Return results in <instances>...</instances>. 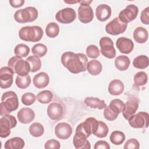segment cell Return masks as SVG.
<instances>
[{
    "mask_svg": "<svg viewBox=\"0 0 149 149\" xmlns=\"http://www.w3.org/2000/svg\"><path fill=\"white\" fill-rule=\"evenodd\" d=\"M61 61L63 66L72 73H79L87 69L88 59L84 54L65 52L62 55Z\"/></svg>",
    "mask_w": 149,
    "mask_h": 149,
    "instance_id": "6da1fadb",
    "label": "cell"
},
{
    "mask_svg": "<svg viewBox=\"0 0 149 149\" xmlns=\"http://www.w3.org/2000/svg\"><path fill=\"white\" fill-rule=\"evenodd\" d=\"M19 100L17 94L13 91L4 93L1 97L0 104V115L1 116L9 114L19 107Z\"/></svg>",
    "mask_w": 149,
    "mask_h": 149,
    "instance_id": "7a4b0ae2",
    "label": "cell"
},
{
    "mask_svg": "<svg viewBox=\"0 0 149 149\" xmlns=\"http://www.w3.org/2000/svg\"><path fill=\"white\" fill-rule=\"evenodd\" d=\"M43 34L42 29L38 26L23 27L19 31V37L21 40L30 42L39 41Z\"/></svg>",
    "mask_w": 149,
    "mask_h": 149,
    "instance_id": "3957f363",
    "label": "cell"
},
{
    "mask_svg": "<svg viewBox=\"0 0 149 149\" xmlns=\"http://www.w3.org/2000/svg\"><path fill=\"white\" fill-rule=\"evenodd\" d=\"M38 17V11L36 8L28 6L19 9L14 14L15 20L19 23H26L36 20Z\"/></svg>",
    "mask_w": 149,
    "mask_h": 149,
    "instance_id": "277c9868",
    "label": "cell"
},
{
    "mask_svg": "<svg viewBox=\"0 0 149 149\" xmlns=\"http://www.w3.org/2000/svg\"><path fill=\"white\" fill-rule=\"evenodd\" d=\"M8 65L13 70L15 73L21 76H27L30 72V67L29 63L17 56L10 58L8 61Z\"/></svg>",
    "mask_w": 149,
    "mask_h": 149,
    "instance_id": "5b68a950",
    "label": "cell"
},
{
    "mask_svg": "<svg viewBox=\"0 0 149 149\" xmlns=\"http://www.w3.org/2000/svg\"><path fill=\"white\" fill-rule=\"evenodd\" d=\"M17 125L15 116L9 114L2 116L0 119V137L6 138L10 134V129Z\"/></svg>",
    "mask_w": 149,
    "mask_h": 149,
    "instance_id": "8992f818",
    "label": "cell"
},
{
    "mask_svg": "<svg viewBox=\"0 0 149 149\" xmlns=\"http://www.w3.org/2000/svg\"><path fill=\"white\" fill-rule=\"evenodd\" d=\"M98 126V121L94 118H87L84 122L80 123L76 129V132H80L84 134L87 138L95 133Z\"/></svg>",
    "mask_w": 149,
    "mask_h": 149,
    "instance_id": "52a82bcc",
    "label": "cell"
},
{
    "mask_svg": "<svg viewBox=\"0 0 149 149\" xmlns=\"http://www.w3.org/2000/svg\"><path fill=\"white\" fill-rule=\"evenodd\" d=\"M129 124L133 128H147L149 122V115L146 112H139L134 114L128 119Z\"/></svg>",
    "mask_w": 149,
    "mask_h": 149,
    "instance_id": "ba28073f",
    "label": "cell"
},
{
    "mask_svg": "<svg viewBox=\"0 0 149 149\" xmlns=\"http://www.w3.org/2000/svg\"><path fill=\"white\" fill-rule=\"evenodd\" d=\"M101 52L103 56L112 59L116 56V50L113 47L112 40L108 37H103L100 40Z\"/></svg>",
    "mask_w": 149,
    "mask_h": 149,
    "instance_id": "9c48e42d",
    "label": "cell"
},
{
    "mask_svg": "<svg viewBox=\"0 0 149 149\" xmlns=\"http://www.w3.org/2000/svg\"><path fill=\"white\" fill-rule=\"evenodd\" d=\"M127 26V24L122 22L118 17L114 18L105 26V31L111 35L116 36L124 33Z\"/></svg>",
    "mask_w": 149,
    "mask_h": 149,
    "instance_id": "30bf717a",
    "label": "cell"
},
{
    "mask_svg": "<svg viewBox=\"0 0 149 149\" xmlns=\"http://www.w3.org/2000/svg\"><path fill=\"white\" fill-rule=\"evenodd\" d=\"M76 17L75 10L71 8H65L58 11L55 15L56 20L61 23L69 24Z\"/></svg>",
    "mask_w": 149,
    "mask_h": 149,
    "instance_id": "8fae6325",
    "label": "cell"
},
{
    "mask_svg": "<svg viewBox=\"0 0 149 149\" xmlns=\"http://www.w3.org/2000/svg\"><path fill=\"white\" fill-rule=\"evenodd\" d=\"M139 9L137 6L135 5L130 4L119 12L118 18L122 22L127 24V23L133 21L136 18Z\"/></svg>",
    "mask_w": 149,
    "mask_h": 149,
    "instance_id": "7c38bea8",
    "label": "cell"
},
{
    "mask_svg": "<svg viewBox=\"0 0 149 149\" xmlns=\"http://www.w3.org/2000/svg\"><path fill=\"white\" fill-rule=\"evenodd\" d=\"M15 72L9 66L2 67L0 69V87L5 89L10 87L13 83Z\"/></svg>",
    "mask_w": 149,
    "mask_h": 149,
    "instance_id": "4fadbf2b",
    "label": "cell"
},
{
    "mask_svg": "<svg viewBox=\"0 0 149 149\" xmlns=\"http://www.w3.org/2000/svg\"><path fill=\"white\" fill-rule=\"evenodd\" d=\"M139 100L134 97L130 96L126 104H125L124 109L122 111V115L125 119L128 120L132 115H133L139 107Z\"/></svg>",
    "mask_w": 149,
    "mask_h": 149,
    "instance_id": "5bb4252c",
    "label": "cell"
},
{
    "mask_svg": "<svg viewBox=\"0 0 149 149\" xmlns=\"http://www.w3.org/2000/svg\"><path fill=\"white\" fill-rule=\"evenodd\" d=\"M64 113L63 107L59 102H53L47 108V115L53 120H58L62 118Z\"/></svg>",
    "mask_w": 149,
    "mask_h": 149,
    "instance_id": "9a60e30c",
    "label": "cell"
},
{
    "mask_svg": "<svg viewBox=\"0 0 149 149\" xmlns=\"http://www.w3.org/2000/svg\"><path fill=\"white\" fill-rule=\"evenodd\" d=\"M72 127L70 124L66 122H60L55 127L56 136L62 140L68 139L72 133Z\"/></svg>",
    "mask_w": 149,
    "mask_h": 149,
    "instance_id": "2e32d148",
    "label": "cell"
},
{
    "mask_svg": "<svg viewBox=\"0 0 149 149\" xmlns=\"http://www.w3.org/2000/svg\"><path fill=\"white\" fill-rule=\"evenodd\" d=\"M78 17L83 23H88L94 17L92 8L88 5H80L78 9Z\"/></svg>",
    "mask_w": 149,
    "mask_h": 149,
    "instance_id": "e0dca14e",
    "label": "cell"
},
{
    "mask_svg": "<svg viewBox=\"0 0 149 149\" xmlns=\"http://www.w3.org/2000/svg\"><path fill=\"white\" fill-rule=\"evenodd\" d=\"M116 45L120 52L125 54L130 53L134 48V44L132 40L124 37H120L116 40Z\"/></svg>",
    "mask_w": 149,
    "mask_h": 149,
    "instance_id": "ac0fdd59",
    "label": "cell"
},
{
    "mask_svg": "<svg viewBox=\"0 0 149 149\" xmlns=\"http://www.w3.org/2000/svg\"><path fill=\"white\" fill-rule=\"evenodd\" d=\"M87 137L80 132H76L73 138V144L77 149H90L91 145Z\"/></svg>",
    "mask_w": 149,
    "mask_h": 149,
    "instance_id": "d6986e66",
    "label": "cell"
},
{
    "mask_svg": "<svg viewBox=\"0 0 149 149\" xmlns=\"http://www.w3.org/2000/svg\"><path fill=\"white\" fill-rule=\"evenodd\" d=\"M17 117L18 120L24 124L29 123L32 122L35 118L34 111L30 108H23L17 112Z\"/></svg>",
    "mask_w": 149,
    "mask_h": 149,
    "instance_id": "ffe728a7",
    "label": "cell"
},
{
    "mask_svg": "<svg viewBox=\"0 0 149 149\" xmlns=\"http://www.w3.org/2000/svg\"><path fill=\"white\" fill-rule=\"evenodd\" d=\"M95 15L99 21L105 22L111 17V8L106 4H101L96 8Z\"/></svg>",
    "mask_w": 149,
    "mask_h": 149,
    "instance_id": "44dd1931",
    "label": "cell"
},
{
    "mask_svg": "<svg viewBox=\"0 0 149 149\" xmlns=\"http://www.w3.org/2000/svg\"><path fill=\"white\" fill-rule=\"evenodd\" d=\"M33 81L36 88L39 89L43 88L48 85L49 82V77L47 73L41 72L34 76Z\"/></svg>",
    "mask_w": 149,
    "mask_h": 149,
    "instance_id": "7402d4cb",
    "label": "cell"
},
{
    "mask_svg": "<svg viewBox=\"0 0 149 149\" xmlns=\"http://www.w3.org/2000/svg\"><path fill=\"white\" fill-rule=\"evenodd\" d=\"M124 84L118 79L112 80L108 86V92L112 95H119L123 93L124 91Z\"/></svg>",
    "mask_w": 149,
    "mask_h": 149,
    "instance_id": "603a6c76",
    "label": "cell"
},
{
    "mask_svg": "<svg viewBox=\"0 0 149 149\" xmlns=\"http://www.w3.org/2000/svg\"><path fill=\"white\" fill-rule=\"evenodd\" d=\"M84 104L91 108L102 109L107 107V104L104 100H100L97 97H88L84 101Z\"/></svg>",
    "mask_w": 149,
    "mask_h": 149,
    "instance_id": "cb8c5ba5",
    "label": "cell"
},
{
    "mask_svg": "<svg viewBox=\"0 0 149 149\" xmlns=\"http://www.w3.org/2000/svg\"><path fill=\"white\" fill-rule=\"evenodd\" d=\"M24 141L21 137H15L8 140L4 145L6 149H22L24 147Z\"/></svg>",
    "mask_w": 149,
    "mask_h": 149,
    "instance_id": "d4e9b609",
    "label": "cell"
},
{
    "mask_svg": "<svg viewBox=\"0 0 149 149\" xmlns=\"http://www.w3.org/2000/svg\"><path fill=\"white\" fill-rule=\"evenodd\" d=\"M148 31L143 27H137L133 32V38L135 41L139 44H143L148 40Z\"/></svg>",
    "mask_w": 149,
    "mask_h": 149,
    "instance_id": "484cf974",
    "label": "cell"
},
{
    "mask_svg": "<svg viewBox=\"0 0 149 149\" xmlns=\"http://www.w3.org/2000/svg\"><path fill=\"white\" fill-rule=\"evenodd\" d=\"M86 69L90 74L93 76H97L101 72L102 66L100 61L96 59H93L87 63Z\"/></svg>",
    "mask_w": 149,
    "mask_h": 149,
    "instance_id": "4316f807",
    "label": "cell"
},
{
    "mask_svg": "<svg viewBox=\"0 0 149 149\" xmlns=\"http://www.w3.org/2000/svg\"><path fill=\"white\" fill-rule=\"evenodd\" d=\"M130 59L126 55H119L115 59V66L118 70L125 71L127 70L130 65Z\"/></svg>",
    "mask_w": 149,
    "mask_h": 149,
    "instance_id": "83f0119b",
    "label": "cell"
},
{
    "mask_svg": "<svg viewBox=\"0 0 149 149\" xmlns=\"http://www.w3.org/2000/svg\"><path fill=\"white\" fill-rule=\"evenodd\" d=\"M149 59L146 55H139L136 57L133 61V65L137 69H144L148 67Z\"/></svg>",
    "mask_w": 149,
    "mask_h": 149,
    "instance_id": "f1b7e54d",
    "label": "cell"
},
{
    "mask_svg": "<svg viewBox=\"0 0 149 149\" xmlns=\"http://www.w3.org/2000/svg\"><path fill=\"white\" fill-rule=\"evenodd\" d=\"M26 61L30 65L31 72H36L40 69L41 67V62L38 57L35 55H31L27 58Z\"/></svg>",
    "mask_w": 149,
    "mask_h": 149,
    "instance_id": "f546056e",
    "label": "cell"
},
{
    "mask_svg": "<svg viewBox=\"0 0 149 149\" xmlns=\"http://www.w3.org/2000/svg\"><path fill=\"white\" fill-rule=\"evenodd\" d=\"M29 130L31 136L35 137H39L43 134L44 128L40 123L34 122L30 126Z\"/></svg>",
    "mask_w": 149,
    "mask_h": 149,
    "instance_id": "4dcf8cb0",
    "label": "cell"
},
{
    "mask_svg": "<svg viewBox=\"0 0 149 149\" xmlns=\"http://www.w3.org/2000/svg\"><path fill=\"white\" fill-rule=\"evenodd\" d=\"M36 98L41 104H48L52 101L53 94L49 90H43L37 94Z\"/></svg>",
    "mask_w": 149,
    "mask_h": 149,
    "instance_id": "1f68e13d",
    "label": "cell"
},
{
    "mask_svg": "<svg viewBox=\"0 0 149 149\" xmlns=\"http://www.w3.org/2000/svg\"><path fill=\"white\" fill-rule=\"evenodd\" d=\"M109 140L112 144L115 145H120L125 141V135L122 132L118 130L113 131L110 135Z\"/></svg>",
    "mask_w": 149,
    "mask_h": 149,
    "instance_id": "d6a6232c",
    "label": "cell"
},
{
    "mask_svg": "<svg viewBox=\"0 0 149 149\" xmlns=\"http://www.w3.org/2000/svg\"><path fill=\"white\" fill-rule=\"evenodd\" d=\"M45 33L47 36L49 38L56 37L59 33V27L58 24L55 22L48 23L45 28Z\"/></svg>",
    "mask_w": 149,
    "mask_h": 149,
    "instance_id": "836d02e7",
    "label": "cell"
},
{
    "mask_svg": "<svg viewBox=\"0 0 149 149\" xmlns=\"http://www.w3.org/2000/svg\"><path fill=\"white\" fill-rule=\"evenodd\" d=\"M15 83L19 88L25 89L28 87L31 83L30 76L29 74L24 76L17 75L16 78Z\"/></svg>",
    "mask_w": 149,
    "mask_h": 149,
    "instance_id": "e575fe53",
    "label": "cell"
},
{
    "mask_svg": "<svg viewBox=\"0 0 149 149\" xmlns=\"http://www.w3.org/2000/svg\"><path fill=\"white\" fill-rule=\"evenodd\" d=\"M30 52L29 47L24 44H17L14 49V53L16 56H17L20 58L26 57Z\"/></svg>",
    "mask_w": 149,
    "mask_h": 149,
    "instance_id": "d590c367",
    "label": "cell"
},
{
    "mask_svg": "<svg viewBox=\"0 0 149 149\" xmlns=\"http://www.w3.org/2000/svg\"><path fill=\"white\" fill-rule=\"evenodd\" d=\"M133 80L136 86H141L145 85L147 83L148 76L146 72L140 71L134 74Z\"/></svg>",
    "mask_w": 149,
    "mask_h": 149,
    "instance_id": "8d00e7d4",
    "label": "cell"
},
{
    "mask_svg": "<svg viewBox=\"0 0 149 149\" xmlns=\"http://www.w3.org/2000/svg\"><path fill=\"white\" fill-rule=\"evenodd\" d=\"M109 129L108 126L102 121H98V127L94 133L96 137L99 138H104L107 136V134L108 133Z\"/></svg>",
    "mask_w": 149,
    "mask_h": 149,
    "instance_id": "74e56055",
    "label": "cell"
},
{
    "mask_svg": "<svg viewBox=\"0 0 149 149\" xmlns=\"http://www.w3.org/2000/svg\"><path fill=\"white\" fill-rule=\"evenodd\" d=\"M31 52L34 54V55L41 58L44 56L47 52V47L41 43H38L37 44H35L32 49H31Z\"/></svg>",
    "mask_w": 149,
    "mask_h": 149,
    "instance_id": "f35d334b",
    "label": "cell"
},
{
    "mask_svg": "<svg viewBox=\"0 0 149 149\" xmlns=\"http://www.w3.org/2000/svg\"><path fill=\"white\" fill-rule=\"evenodd\" d=\"M109 107L114 112L119 114L120 112H122L124 109L125 103L120 99H114L110 102Z\"/></svg>",
    "mask_w": 149,
    "mask_h": 149,
    "instance_id": "ab89813d",
    "label": "cell"
},
{
    "mask_svg": "<svg viewBox=\"0 0 149 149\" xmlns=\"http://www.w3.org/2000/svg\"><path fill=\"white\" fill-rule=\"evenodd\" d=\"M36 99V95L32 93H26L23 94L21 98L22 103L27 106H29L34 104Z\"/></svg>",
    "mask_w": 149,
    "mask_h": 149,
    "instance_id": "60d3db41",
    "label": "cell"
},
{
    "mask_svg": "<svg viewBox=\"0 0 149 149\" xmlns=\"http://www.w3.org/2000/svg\"><path fill=\"white\" fill-rule=\"evenodd\" d=\"M86 54L88 58H98L100 55V51L98 49V47L95 45H90L86 48Z\"/></svg>",
    "mask_w": 149,
    "mask_h": 149,
    "instance_id": "b9f144b4",
    "label": "cell"
},
{
    "mask_svg": "<svg viewBox=\"0 0 149 149\" xmlns=\"http://www.w3.org/2000/svg\"><path fill=\"white\" fill-rule=\"evenodd\" d=\"M118 115L117 113H116L115 112H114L109 107V105L107 106L104 108V118L109 121H113L114 120H115L118 116Z\"/></svg>",
    "mask_w": 149,
    "mask_h": 149,
    "instance_id": "7bdbcfd3",
    "label": "cell"
},
{
    "mask_svg": "<svg viewBox=\"0 0 149 149\" xmlns=\"http://www.w3.org/2000/svg\"><path fill=\"white\" fill-rule=\"evenodd\" d=\"M140 147V144L138 140L136 139H130L127 140L125 145L123 148L125 149H138Z\"/></svg>",
    "mask_w": 149,
    "mask_h": 149,
    "instance_id": "ee69618b",
    "label": "cell"
},
{
    "mask_svg": "<svg viewBox=\"0 0 149 149\" xmlns=\"http://www.w3.org/2000/svg\"><path fill=\"white\" fill-rule=\"evenodd\" d=\"M60 147H61L60 143L55 139H51L47 141L44 145V147L46 149H49V148L59 149L60 148Z\"/></svg>",
    "mask_w": 149,
    "mask_h": 149,
    "instance_id": "f6af8a7d",
    "label": "cell"
},
{
    "mask_svg": "<svg viewBox=\"0 0 149 149\" xmlns=\"http://www.w3.org/2000/svg\"><path fill=\"white\" fill-rule=\"evenodd\" d=\"M141 22L145 24H149V7L146 8L142 10L140 15Z\"/></svg>",
    "mask_w": 149,
    "mask_h": 149,
    "instance_id": "bcb514c9",
    "label": "cell"
},
{
    "mask_svg": "<svg viewBox=\"0 0 149 149\" xmlns=\"http://www.w3.org/2000/svg\"><path fill=\"white\" fill-rule=\"evenodd\" d=\"M94 148V149H109L110 146L106 141L99 140L95 143Z\"/></svg>",
    "mask_w": 149,
    "mask_h": 149,
    "instance_id": "7dc6e473",
    "label": "cell"
},
{
    "mask_svg": "<svg viewBox=\"0 0 149 149\" xmlns=\"http://www.w3.org/2000/svg\"><path fill=\"white\" fill-rule=\"evenodd\" d=\"M24 0H10L9 1L10 5L15 8L21 7L24 4Z\"/></svg>",
    "mask_w": 149,
    "mask_h": 149,
    "instance_id": "c3c4849f",
    "label": "cell"
},
{
    "mask_svg": "<svg viewBox=\"0 0 149 149\" xmlns=\"http://www.w3.org/2000/svg\"><path fill=\"white\" fill-rule=\"evenodd\" d=\"M92 2V1H79V3H80V5H90Z\"/></svg>",
    "mask_w": 149,
    "mask_h": 149,
    "instance_id": "681fc988",
    "label": "cell"
},
{
    "mask_svg": "<svg viewBox=\"0 0 149 149\" xmlns=\"http://www.w3.org/2000/svg\"><path fill=\"white\" fill-rule=\"evenodd\" d=\"M79 2V1H64V2L67 3H77Z\"/></svg>",
    "mask_w": 149,
    "mask_h": 149,
    "instance_id": "f907efd6",
    "label": "cell"
}]
</instances>
